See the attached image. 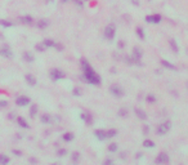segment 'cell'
Here are the masks:
<instances>
[{
    "instance_id": "cell-34",
    "label": "cell",
    "mask_w": 188,
    "mask_h": 165,
    "mask_svg": "<svg viewBox=\"0 0 188 165\" xmlns=\"http://www.w3.org/2000/svg\"><path fill=\"white\" fill-rule=\"evenodd\" d=\"M35 49H36V52L43 53V52H45L46 47H45V45H44V44H43V43H40V44H36V45H35Z\"/></svg>"
},
{
    "instance_id": "cell-20",
    "label": "cell",
    "mask_w": 188,
    "mask_h": 165,
    "mask_svg": "<svg viewBox=\"0 0 188 165\" xmlns=\"http://www.w3.org/2000/svg\"><path fill=\"white\" fill-rule=\"evenodd\" d=\"M135 34H137V36H138V37H139V39H141V40H144V39H146V32H144L143 27L138 26L137 29H135Z\"/></svg>"
},
{
    "instance_id": "cell-15",
    "label": "cell",
    "mask_w": 188,
    "mask_h": 165,
    "mask_svg": "<svg viewBox=\"0 0 188 165\" xmlns=\"http://www.w3.org/2000/svg\"><path fill=\"white\" fill-rule=\"evenodd\" d=\"M25 80H26V82L30 85V86H35L36 84H37V79L35 78L34 75H31V74H27L25 76Z\"/></svg>"
},
{
    "instance_id": "cell-39",
    "label": "cell",
    "mask_w": 188,
    "mask_h": 165,
    "mask_svg": "<svg viewBox=\"0 0 188 165\" xmlns=\"http://www.w3.org/2000/svg\"><path fill=\"white\" fill-rule=\"evenodd\" d=\"M73 3L77 5V7H84V2L83 0H73Z\"/></svg>"
},
{
    "instance_id": "cell-30",
    "label": "cell",
    "mask_w": 188,
    "mask_h": 165,
    "mask_svg": "<svg viewBox=\"0 0 188 165\" xmlns=\"http://www.w3.org/2000/svg\"><path fill=\"white\" fill-rule=\"evenodd\" d=\"M107 150H108V152H111V153H115V152H117V150H119V146L116 143H110L108 147H107Z\"/></svg>"
},
{
    "instance_id": "cell-24",
    "label": "cell",
    "mask_w": 188,
    "mask_h": 165,
    "mask_svg": "<svg viewBox=\"0 0 188 165\" xmlns=\"http://www.w3.org/2000/svg\"><path fill=\"white\" fill-rule=\"evenodd\" d=\"M0 26L4 27V29H9V27H13L14 23L12 21H8V19H2L0 18Z\"/></svg>"
},
{
    "instance_id": "cell-38",
    "label": "cell",
    "mask_w": 188,
    "mask_h": 165,
    "mask_svg": "<svg viewBox=\"0 0 188 165\" xmlns=\"http://www.w3.org/2000/svg\"><path fill=\"white\" fill-rule=\"evenodd\" d=\"M12 153H14L15 156H22V151H19V150H15V148H12Z\"/></svg>"
},
{
    "instance_id": "cell-50",
    "label": "cell",
    "mask_w": 188,
    "mask_h": 165,
    "mask_svg": "<svg viewBox=\"0 0 188 165\" xmlns=\"http://www.w3.org/2000/svg\"><path fill=\"white\" fill-rule=\"evenodd\" d=\"M83 2H88V0H83Z\"/></svg>"
},
{
    "instance_id": "cell-2",
    "label": "cell",
    "mask_w": 188,
    "mask_h": 165,
    "mask_svg": "<svg viewBox=\"0 0 188 165\" xmlns=\"http://www.w3.org/2000/svg\"><path fill=\"white\" fill-rule=\"evenodd\" d=\"M103 36H104V39L106 40H114L115 39V36H116V26L115 25H107L104 27V30H103Z\"/></svg>"
},
{
    "instance_id": "cell-6",
    "label": "cell",
    "mask_w": 188,
    "mask_h": 165,
    "mask_svg": "<svg viewBox=\"0 0 188 165\" xmlns=\"http://www.w3.org/2000/svg\"><path fill=\"white\" fill-rule=\"evenodd\" d=\"M161 19H162V17L159 14V13H153V14H148L146 16V18H144V21L147 22V23H152V25H157L161 22Z\"/></svg>"
},
{
    "instance_id": "cell-26",
    "label": "cell",
    "mask_w": 188,
    "mask_h": 165,
    "mask_svg": "<svg viewBox=\"0 0 188 165\" xmlns=\"http://www.w3.org/2000/svg\"><path fill=\"white\" fill-rule=\"evenodd\" d=\"M23 59H25L26 62H29V63H32V62L35 61V57L32 56V54H31L30 52H25V53H23Z\"/></svg>"
},
{
    "instance_id": "cell-4",
    "label": "cell",
    "mask_w": 188,
    "mask_h": 165,
    "mask_svg": "<svg viewBox=\"0 0 188 165\" xmlns=\"http://www.w3.org/2000/svg\"><path fill=\"white\" fill-rule=\"evenodd\" d=\"M110 93L115 98H122V97L125 96V90L122 89L120 85H117V84H112L110 86Z\"/></svg>"
},
{
    "instance_id": "cell-13",
    "label": "cell",
    "mask_w": 188,
    "mask_h": 165,
    "mask_svg": "<svg viewBox=\"0 0 188 165\" xmlns=\"http://www.w3.org/2000/svg\"><path fill=\"white\" fill-rule=\"evenodd\" d=\"M15 120H17L18 126H21V128H23V129H30V124L27 123V120H26L23 116H17Z\"/></svg>"
},
{
    "instance_id": "cell-45",
    "label": "cell",
    "mask_w": 188,
    "mask_h": 165,
    "mask_svg": "<svg viewBox=\"0 0 188 165\" xmlns=\"http://www.w3.org/2000/svg\"><path fill=\"white\" fill-rule=\"evenodd\" d=\"M132 3H133L134 5H139V2H138V0H132Z\"/></svg>"
},
{
    "instance_id": "cell-1",
    "label": "cell",
    "mask_w": 188,
    "mask_h": 165,
    "mask_svg": "<svg viewBox=\"0 0 188 165\" xmlns=\"http://www.w3.org/2000/svg\"><path fill=\"white\" fill-rule=\"evenodd\" d=\"M81 68H83V74H84V79L87 80L89 84L92 85H101V76L94 71V68L89 65V62L85 58H81Z\"/></svg>"
},
{
    "instance_id": "cell-46",
    "label": "cell",
    "mask_w": 188,
    "mask_h": 165,
    "mask_svg": "<svg viewBox=\"0 0 188 165\" xmlns=\"http://www.w3.org/2000/svg\"><path fill=\"white\" fill-rule=\"evenodd\" d=\"M8 118H9L10 120H13V119H14V115H13V114H9V116H8Z\"/></svg>"
},
{
    "instance_id": "cell-14",
    "label": "cell",
    "mask_w": 188,
    "mask_h": 165,
    "mask_svg": "<svg viewBox=\"0 0 188 165\" xmlns=\"http://www.w3.org/2000/svg\"><path fill=\"white\" fill-rule=\"evenodd\" d=\"M134 114L137 115V118L138 119H141V120H147V114H146V111H143L142 108H138V107H135L134 108Z\"/></svg>"
},
{
    "instance_id": "cell-3",
    "label": "cell",
    "mask_w": 188,
    "mask_h": 165,
    "mask_svg": "<svg viewBox=\"0 0 188 165\" xmlns=\"http://www.w3.org/2000/svg\"><path fill=\"white\" fill-rule=\"evenodd\" d=\"M171 129V121H162L159 126H157V129H156V134L157 135H165V134H168L169 132Z\"/></svg>"
},
{
    "instance_id": "cell-42",
    "label": "cell",
    "mask_w": 188,
    "mask_h": 165,
    "mask_svg": "<svg viewBox=\"0 0 188 165\" xmlns=\"http://www.w3.org/2000/svg\"><path fill=\"white\" fill-rule=\"evenodd\" d=\"M29 161H30L31 164H37V159H36V157H30Z\"/></svg>"
},
{
    "instance_id": "cell-37",
    "label": "cell",
    "mask_w": 188,
    "mask_h": 165,
    "mask_svg": "<svg viewBox=\"0 0 188 165\" xmlns=\"http://www.w3.org/2000/svg\"><path fill=\"white\" fill-rule=\"evenodd\" d=\"M9 106V103L7 100H0V110H4Z\"/></svg>"
},
{
    "instance_id": "cell-43",
    "label": "cell",
    "mask_w": 188,
    "mask_h": 165,
    "mask_svg": "<svg viewBox=\"0 0 188 165\" xmlns=\"http://www.w3.org/2000/svg\"><path fill=\"white\" fill-rule=\"evenodd\" d=\"M56 48H57V49H58V51H62V49H63V47H62V45H61V44H58V43H57V44H56Z\"/></svg>"
},
{
    "instance_id": "cell-44",
    "label": "cell",
    "mask_w": 188,
    "mask_h": 165,
    "mask_svg": "<svg viewBox=\"0 0 188 165\" xmlns=\"http://www.w3.org/2000/svg\"><path fill=\"white\" fill-rule=\"evenodd\" d=\"M124 47H125V44L122 43V41H119V48H121V49H122V48H124Z\"/></svg>"
},
{
    "instance_id": "cell-29",
    "label": "cell",
    "mask_w": 188,
    "mask_h": 165,
    "mask_svg": "<svg viewBox=\"0 0 188 165\" xmlns=\"http://www.w3.org/2000/svg\"><path fill=\"white\" fill-rule=\"evenodd\" d=\"M117 135V129H114V128H111V129H107V138H114V137Z\"/></svg>"
},
{
    "instance_id": "cell-27",
    "label": "cell",
    "mask_w": 188,
    "mask_h": 165,
    "mask_svg": "<svg viewBox=\"0 0 188 165\" xmlns=\"http://www.w3.org/2000/svg\"><path fill=\"white\" fill-rule=\"evenodd\" d=\"M10 163V159L5 153H0V164L2 165H8Z\"/></svg>"
},
{
    "instance_id": "cell-17",
    "label": "cell",
    "mask_w": 188,
    "mask_h": 165,
    "mask_svg": "<svg viewBox=\"0 0 188 165\" xmlns=\"http://www.w3.org/2000/svg\"><path fill=\"white\" fill-rule=\"evenodd\" d=\"M40 121L43 124H45V125H49V124L53 123V119H52V116H50L49 114H43L41 118H40Z\"/></svg>"
},
{
    "instance_id": "cell-11",
    "label": "cell",
    "mask_w": 188,
    "mask_h": 165,
    "mask_svg": "<svg viewBox=\"0 0 188 165\" xmlns=\"http://www.w3.org/2000/svg\"><path fill=\"white\" fill-rule=\"evenodd\" d=\"M0 56L5 58H13V52L8 45H4L0 48Z\"/></svg>"
},
{
    "instance_id": "cell-25",
    "label": "cell",
    "mask_w": 188,
    "mask_h": 165,
    "mask_svg": "<svg viewBox=\"0 0 188 165\" xmlns=\"http://www.w3.org/2000/svg\"><path fill=\"white\" fill-rule=\"evenodd\" d=\"M41 43L44 44L46 48H56V44H57L54 40H52V39H44Z\"/></svg>"
},
{
    "instance_id": "cell-31",
    "label": "cell",
    "mask_w": 188,
    "mask_h": 165,
    "mask_svg": "<svg viewBox=\"0 0 188 165\" xmlns=\"http://www.w3.org/2000/svg\"><path fill=\"white\" fill-rule=\"evenodd\" d=\"M143 147H146V148H153L155 147V142L151 141V139H144L143 141Z\"/></svg>"
},
{
    "instance_id": "cell-10",
    "label": "cell",
    "mask_w": 188,
    "mask_h": 165,
    "mask_svg": "<svg viewBox=\"0 0 188 165\" xmlns=\"http://www.w3.org/2000/svg\"><path fill=\"white\" fill-rule=\"evenodd\" d=\"M169 161H170V157L168 153H165V152H160L157 157L155 159V163L156 164H168Z\"/></svg>"
},
{
    "instance_id": "cell-28",
    "label": "cell",
    "mask_w": 188,
    "mask_h": 165,
    "mask_svg": "<svg viewBox=\"0 0 188 165\" xmlns=\"http://www.w3.org/2000/svg\"><path fill=\"white\" fill-rule=\"evenodd\" d=\"M117 115H119L120 118H128V116H129V111H128V108H125V107L119 108V111H117Z\"/></svg>"
},
{
    "instance_id": "cell-7",
    "label": "cell",
    "mask_w": 188,
    "mask_h": 165,
    "mask_svg": "<svg viewBox=\"0 0 188 165\" xmlns=\"http://www.w3.org/2000/svg\"><path fill=\"white\" fill-rule=\"evenodd\" d=\"M30 103H31V100L27 96H18L15 98V104H17L18 107H26V106H29Z\"/></svg>"
},
{
    "instance_id": "cell-22",
    "label": "cell",
    "mask_w": 188,
    "mask_h": 165,
    "mask_svg": "<svg viewBox=\"0 0 188 165\" xmlns=\"http://www.w3.org/2000/svg\"><path fill=\"white\" fill-rule=\"evenodd\" d=\"M169 45L171 48V51H173L174 53H179V45L176 44V41L174 39H170L169 40Z\"/></svg>"
},
{
    "instance_id": "cell-36",
    "label": "cell",
    "mask_w": 188,
    "mask_h": 165,
    "mask_svg": "<svg viewBox=\"0 0 188 165\" xmlns=\"http://www.w3.org/2000/svg\"><path fill=\"white\" fill-rule=\"evenodd\" d=\"M66 153H67V150H66V148H58V150H57V156H58V157L66 156Z\"/></svg>"
},
{
    "instance_id": "cell-48",
    "label": "cell",
    "mask_w": 188,
    "mask_h": 165,
    "mask_svg": "<svg viewBox=\"0 0 188 165\" xmlns=\"http://www.w3.org/2000/svg\"><path fill=\"white\" fill-rule=\"evenodd\" d=\"M61 2H62V3H67V2H68V0H61Z\"/></svg>"
},
{
    "instance_id": "cell-41",
    "label": "cell",
    "mask_w": 188,
    "mask_h": 165,
    "mask_svg": "<svg viewBox=\"0 0 188 165\" xmlns=\"http://www.w3.org/2000/svg\"><path fill=\"white\" fill-rule=\"evenodd\" d=\"M143 133H144V134H148V133H149V126H148V125H144V126H143Z\"/></svg>"
},
{
    "instance_id": "cell-16",
    "label": "cell",
    "mask_w": 188,
    "mask_h": 165,
    "mask_svg": "<svg viewBox=\"0 0 188 165\" xmlns=\"http://www.w3.org/2000/svg\"><path fill=\"white\" fill-rule=\"evenodd\" d=\"M160 63H161V66H162V67H165L166 70H171V71L176 70L175 65H173V63H171V62H169V61H166V59H161V61H160Z\"/></svg>"
},
{
    "instance_id": "cell-47",
    "label": "cell",
    "mask_w": 188,
    "mask_h": 165,
    "mask_svg": "<svg viewBox=\"0 0 188 165\" xmlns=\"http://www.w3.org/2000/svg\"><path fill=\"white\" fill-rule=\"evenodd\" d=\"M141 157H142V153L138 152V153H137V159H141Z\"/></svg>"
},
{
    "instance_id": "cell-9",
    "label": "cell",
    "mask_w": 188,
    "mask_h": 165,
    "mask_svg": "<svg viewBox=\"0 0 188 165\" xmlns=\"http://www.w3.org/2000/svg\"><path fill=\"white\" fill-rule=\"evenodd\" d=\"M80 119H81L87 125H92L93 124V116H92V114H89L88 111H81L80 112Z\"/></svg>"
},
{
    "instance_id": "cell-33",
    "label": "cell",
    "mask_w": 188,
    "mask_h": 165,
    "mask_svg": "<svg viewBox=\"0 0 188 165\" xmlns=\"http://www.w3.org/2000/svg\"><path fill=\"white\" fill-rule=\"evenodd\" d=\"M146 101H147L149 104L156 103V96H153V94H147V96H146Z\"/></svg>"
},
{
    "instance_id": "cell-51",
    "label": "cell",
    "mask_w": 188,
    "mask_h": 165,
    "mask_svg": "<svg viewBox=\"0 0 188 165\" xmlns=\"http://www.w3.org/2000/svg\"><path fill=\"white\" fill-rule=\"evenodd\" d=\"M49 2H52V0H49Z\"/></svg>"
},
{
    "instance_id": "cell-12",
    "label": "cell",
    "mask_w": 188,
    "mask_h": 165,
    "mask_svg": "<svg viewBox=\"0 0 188 165\" xmlns=\"http://www.w3.org/2000/svg\"><path fill=\"white\" fill-rule=\"evenodd\" d=\"M94 137L98 141H106V139H108V138H107V130H104V129H95L94 130Z\"/></svg>"
},
{
    "instance_id": "cell-5",
    "label": "cell",
    "mask_w": 188,
    "mask_h": 165,
    "mask_svg": "<svg viewBox=\"0 0 188 165\" xmlns=\"http://www.w3.org/2000/svg\"><path fill=\"white\" fill-rule=\"evenodd\" d=\"M49 76H50L52 80L58 81V80H62V79L66 78V74H64L63 71L60 70V68H52L50 72H49Z\"/></svg>"
},
{
    "instance_id": "cell-8",
    "label": "cell",
    "mask_w": 188,
    "mask_h": 165,
    "mask_svg": "<svg viewBox=\"0 0 188 165\" xmlns=\"http://www.w3.org/2000/svg\"><path fill=\"white\" fill-rule=\"evenodd\" d=\"M132 56L133 58L137 61L138 65H141V59L143 57V51H142V48H139V47H134L133 48V53H132Z\"/></svg>"
},
{
    "instance_id": "cell-19",
    "label": "cell",
    "mask_w": 188,
    "mask_h": 165,
    "mask_svg": "<svg viewBox=\"0 0 188 165\" xmlns=\"http://www.w3.org/2000/svg\"><path fill=\"white\" fill-rule=\"evenodd\" d=\"M48 26H49V21H48L46 18H41V19L37 21V27H39L40 30H44V29H46Z\"/></svg>"
},
{
    "instance_id": "cell-40",
    "label": "cell",
    "mask_w": 188,
    "mask_h": 165,
    "mask_svg": "<svg viewBox=\"0 0 188 165\" xmlns=\"http://www.w3.org/2000/svg\"><path fill=\"white\" fill-rule=\"evenodd\" d=\"M103 164L104 165H111V164H114V160H112V159H106V160L103 161Z\"/></svg>"
},
{
    "instance_id": "cell-21",
    "label": "cell",
    "mask_w": 188,
    "mask_h": 165,
    "mask_svg": "<svg viewBox=\"0 0 188 165\" xmlns=\"http://www.w3.org/2000/svg\"><path fill=\"white\" fill-rule=\"evenodd\" d=\"M37 114H39V106H37L36 103H32V106L30 107V116L35 118Z\"/></svg>"
},
{
    "instance_id": "cell-18",
    "label": "cell",
    "mask_w": 188,
    "mask_h": 165,
    "mask_svg": "<svg viewBox=\"0 0 188 165\" xmlns=\"http://www.w3.org/2000/svg\"><path fill=\"white\" fill-rule=\"evenodd\" d=\"M19 21L22 22V23H25V25H32V22H34V18H32L30 14H26V16H21V17H19Z\"/></svg>"
},
{
    "instance_id": "cell-23",
    "label": "cell",
    "mask_w": 188,
    "mask_h": 165,
    "mask_svg": "<svg viewBox=\"0 0 188 165\" xmlns=\"http://www.w3.org/2000/svg\"><path fill=\"white\" fill-rule=\"evenodd\" d=\"M73 138H75V135L71 132H66V133H63V135H62V139L64 142H71V141H73Z\"/></svg>"
},
{
    "instance_id": "cell-32",
    "label": "cell",
    "mask_w": 188,
    "mask_h": 165,
    "mask_svg": "<svg viewBox=\"0 0 188 165\" xmlns=\"http://www.w3.org/2000/svg\"><path fill=\"white\" fill-rule=\"evenodd\" d=\"M71 161L75 163V164H77V163L80 161V152L75 151V152L72 153V156H71Z\"/></svg>"
},
{
    "instance_id": "cell-35",
    "label": "cell",
    "mask_w": 188,
    "mask_h": 165,
    "mask_svg": "<svg viewBox=\"0 0 188 165\" xmlns=\"http://www.w3.org/2000/svg\"><path fill=\"white\" fill-rule=\"evenodd\" d=\"M81 93H83V90H81V88H80V86H75L72 89V94L75 97H80V96H81Z\"/></svg>"
},
{
    "instance_id": "cell-49",
    "label": "cell",
    "mask_w": 188,
    "mask_h": 165,
    "mask_svg": "<svg viewBox=\"0 0 188 165\" xmlns=\"http://www.w3.org/2000/svg\"><path fill=\"white\" fill-rule=\"evenodd\" d=\"M187 90H188V82H187Z\"/></svg>"
}]
</instances>
